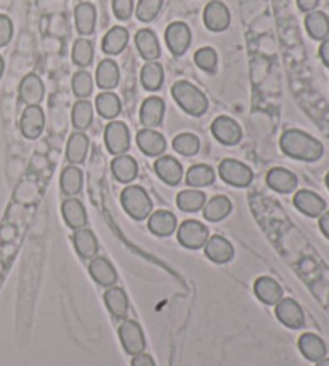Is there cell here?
I'll list each match as a JSON object with an SVG mask.
<instances>
[{
    "label": "cell",
    "mask_w": 329,
    "mask_h": 366,
    "mask_svg": "<svg viewBox=\"0 0 329 366\" xmlns=\"http://www.w3.org/2000/svg\"><path fill=\"white\" fill-rule=\"evenodd\" d=\"M280 148L286 156L305 163L318 161L325 153L320 140L299 131V129H289V131L283 132L280 138Z\"/></svg>",
    "instance_id": "cell-1"
},
{
    "label": "cell",
    "mask_w": 329,
    "mask_h": 366,
    "mask_svg": "<svg viewBox=\"0 0 329 366\" xmlns=\"http://www.w3.org/2000/svg\"><path fill=\"white\" fill-rule=\"evenodd\" d=\"M170 93H172L175 103L190 116H203L209 108L208 97L204 95V92L188 81L175 82L170 88Z\"/></svg>",
    "instance_id": "cell-2"
},
{
    "label": "cell",
    "mask_w": 329,
    "mask_h": 366,
    "mask_svg": "<svg viewBox=\"0 0 329 366\" xmlns=\"http://www.w3.org/2000/svg\"><path fill=\"white\" fill-rule=\"evenodd\" d=\"M121 204L133 220H145L152 212V201L143 187L131 185L121 193Z\"/></svg>",
    "instance_id": "cell-3"
},
{
    "label": "cell",
    "mask_w": 329,
    "mask_h": 366,
    "mask_svg": "<svg viewBox=\"0 0 329 366\" xmlns=\"http://www.w3.org/2000/svg\"><path fill=\"white\" fill-rule=\"evenodd\" d=\"M219 175L227 185L237 188L249 187L252 183V179H254L252 169L249 166H246L244 163L237 161V159H223L219 166Z\"/></svg>",
    "instance_id": "cell-4"
},
{
    "label": "cell",
    "mask_w": 329,
    "mask_h": 366,
    "mask_svg": "<svg viewBox=\"0 0 329 366\" xmlns=\"http://www.w3.org/2000/svg\"><path fill=\"white\" fill-rule=\"evenodd\" d=\"M117 334H119L122 349H124L128 355H138V353L145 352L146 338L138 321L127 320L126 318V320L121 323Z\"/></svg>",
    "instance_id": "cell-5"
},
{
    "label": "cell",
    "mask_w": 329,
    "mask_h": 366,
    "mask_svg": "<svg viewBox=\"0 0 329 366\" xmlns=\"http://www.w3.org/2000/svg\"><path fill=\"white\" fill-rule=\"evenodd\" d=\"M177 240L186 249H201L209 240V228L198 220H185L177 228Z\"/></svg>",
    "instance_id": "cell-6"
},
{
    "label": "cell",
    "mask_w": 329,
    "mask_h": 366,
    "mask_svg": "<svg viewBox=\"0 0 329 366\" xmlns=\"http://www.w3.org/2000/svg\"><path fill=\"white\" fill-rule=\"evenodd\" d=\"M104 145L111 155H126L131 148V132L124 122L113 121L104 129Z\"/></svg>",
    "instance_id": "cell-7"
},
{
    "label": "cell",
    "mask_w": 329,
    "mask_h": 366,
    "mask_svg": "<svg viewBox=\"0 0 329 366\" xmlns=\"http://www.w3.org/2000/svg\"><path fill=\"white\" fill-rule=\"evenodd\" d=\"M164 39H166V45L170 53L175 57H181L191 45V29L184 21L170 23L166 34H164Z\"/></svg>",
    "instance_id": "cell-8"
},
{
    "label": "cell",
    "mask_w": 329,
    "mask_h": 366,
    "mask_svg": "<svg viewBox=\"0 0 329 366\" xmlns=\"http://www.w3.org/2000/svg\"><path fill=\"white\" fill-rule=\"evenodd\" d=\"M203 20L209 31L223 33L230 26L232 13L227 5L220 2V0H210L203 11Z\"/></svg>",
    "instance_id": "cell-9"
},
{
    "label": "cell",
    "mask_w": 329,
    "mask_h": 366,
    "mask_svg": "<svg viewBox=\"0 0 329 366\" xmlns=\"http://www.w3.org/2000/svg\"><path fill=\"white\" fill-rule=\"evenodd\" d=\"M210 132L215 137L219 143L225 146L238 145L241 138H243V131H241L239 124L228 116L215 117L213 126H210Z\"/></svg>",
    "instance_id": "cell-10"
},
{
    "label": "cell",
    "mask_w": 329,
    "mask_h": 366,
    "mask_svg": "<svg viewBox=\"0 0 329 366\" xmlns=\"http://www.w3.org/2000/svg\"><path fill=\"white\" fill-rule=\"evenodd\" d=\"M275 315L281 324H285V326L289 329H299L305 324V314L302 307L299 305L297 300H294L291 297L281 299L280 302L275 305Z\"/></svg>",
    "instance_id": "cell-11"
},
{
    "label": "cell",
    "mask_w": 329,
    "mask_h": 366,
    "mask_svg": "<svg viewBox=\"0 0 329 366\" xmlns=\"http://www.w3.org/2000/svg\"><path fill=\"white\" fill-rule=\"evenodd\" d=\"M45 129V114L40 106H26L20 119V131L29 140H36Z\"/></svg>",
    "instance_id": "cell-12"
},
{
    "label": "cell",
    "mask_w": 329,
    "mask_h": 366,
    "mask_svg": "<svg viewBox=\"0 0 329 366\" xmlns=\"http://www.w3.org/2000/svg\"><path fill=\"white\" fill-rule=\"evenodd\" d=\"M137 146L143 155L150 158H160L166 153L167 143L164 135L155 129H142L137 134Z\"/></svg>",
    "instance_id": "cell-13"
},
{
    "label": "cell",
    "mask_w": 329,
    "mask_h": 366,
    "mask_svg": "<svg viewBox=\"0 0 329 366\" xmlns=\"http://www.w3.org/2000/svg\"><path fill=\"white\" fill-rule=\"evenodd\" d=\"M204 254L210 262L228 264L234 256V247L227 238L220 235L209 236L208 243L204 244Z\"/></svg>",
    "instance_id": "cell-14"
},
{
    "label": "cell",
    "mask_w": 329,
    "mask_h": 366,
    "mask_svg": "<svg viewBox=\"0 0 329 366\" xmlns=\"http://www.w3.org/2000/svg\"><path fill=\"white\" fill-rule=\"evenodd\" d=\"M166 114V105L160 97L146 98L140 108V122L145 129L160 127Z\"/></svg>",
    "instance_id": "cell-15"
},
{
    "label": "cell",
    "mask_w": 329,
    "mask_h": 366,
    "mask_svg": "<svg viewBox=\"0 0 329 366\" xmlns=\"http://www.w3.org/2000/svg\"><path fill=\"white\" fill-rule=\"evenodd\" d=\"M45 97V85L37 74H28L20 84V100L26 106H39Z\"/></svg>",
    "instance_id": "cell-16"
},
{
    "label": "cell",
    "mask_w": 329,
    "mask_h": 366,
    "mask_svg": "<svg viewBox=\"0 0 329 366\" xmlns=\"http://www.w3.org/2000/svg\"><path fill=\"white\" fill-rule=\"evenodd\" d=\"M155 172L164 183L170 187H177L184 177V167L174 156L162 155L156 159Z\"/></svg>",
    "instance_id": "cell-17"
},
{
    "label": "cell",
    "mask_w": 329,
    "mask_h": 366,
    "mask_svg": "<svg viewBox=\"0 0 329 366\" xmlns=\"http://www.w3.org/2000/svg\"><path fill=\"white\" fill-rule=\"evenodd\" d=\"M256 297L265 305H276L283 299V288L272 276H258L254 281Z\"/></svg>",
    "instance_id": "cell-18"
},
{
    "label": "cell",
    "mask_w": 329,
    "mask_h": 366,
    "mask_svg": "<svg viewBox=\"0 0 329 366\" xmlns=\"http://www.w3.org/2000/svg\"><path fill=\"white\" fill-rule=\"evenodd\" d=\"M294 206L307 217H320L326 211V201L310 190H301L294 194Z\"/></svg>",
    "instance_id": "cell-19"
},
{
    "label": "cell",
    "mask_w": 329,
    "mask_h": 366,
    "mask_svg": "<svg viewBox=\"0 0 329 366\" xmlns=\"http://www.w3.org/2000/svg\"><path fill=\"white\" fill-rule=\"evenodd\" d=\"M89 273L98 286L111 288L117 283V271L108 259L93 257L89 264Z\"/></svg>",
    "instance_id": "cell-20"
},
{
    "label": "cell",
    "mask_w": 329,
    "mask_h": 366,
    "mask_svg": "<svg viewBox=\"0 0 329 366\" xmlns=\"http://www.w3.org/2000/svg\"><path fill=\"white\" fill-rule=\"evenodd\" d=\"M61 214L64 222H66V225L71 230H74V232L76 230L85 228L87 220H89L84 204H82V201L76 198H68L63 201Z\"/></svg>",
    "instance_id": "cell-21"
},
{
    "label": "cell",
    "mask_w": 329,
    "mask_h": 366,
    "mask_svg": "<svg viewBox=\"0 0 329 366\" xmlns=\"http://www.w3.org/2000/svg\"><path fill=\"white\" fill-rule=\"evenodd\" d=\"M104 305L116 320H126L128 315V297L122 288L111 286L104 291Z\"/></svg>",
    "instance_id": "cell-22"
},
{
    "label": "cell",
    "mask_w": 329,
    "mask_h": 366,
    "mask_svg": "<svg viewBox=\"0 0 329 366\" xmlns=\"http://www.w3.org/2000/svg\"><path fill=\"white\" fill-rule=\"evenodd\" d=\"M267 185L272 188L273 191L287 194L296 191L297 188V177L292 174L291 170L285 167H273L268 170L267 174Z\"/></svg>",
    "instance_id": "cell-23"
},
{
    "label": "cell",
    "mask_w": 329,
    "mask_h": 366,
    "mask_svg": "<svg viewBox=\"0 0 329 366\" xmlns=\"http://www.w3.org/2000/svg\"><path fill=\"white\" fill-rule=\"evenodd\" d=\"M135 45L145 61H156L161 57V45L151 29H140L135 34Z\"/></svg>",
    "instance_id": "cell-24"
},
{
    "label": "cell",
    "mask_w": 329,
    "mask_h": 366,
    "mask_svg": "<svg viewBox=\"0 0 329 366\" xmlns=\"http://www.w3.org/2000/svg\"><path fill=\"white\" fill-rule=\"evenodd\" d=\"M148 228L152 235L166 238L177 230V217L170 211L151 212V216L148 217Z\"/></svg>",
    "instance_id": "cell-25"
},
{
    "label": "cell",
    "mask_w": 329,
    "mask_h": 366,
    "mask_svg": "<svg viewBox=\"0 0 329 366\" xmlns=\"http://www.w3.org/2000/svg\"><path fill=\"white\" fill-rule=\"evenodd\" d=\"M73 244L76 247V252H78L79 257L84 259V261H87V259L92 261L93 257H97L100 249L97 236L89 228L76 230L73 235Z\"/></svg>",
    "instance_id": "cell-26"
},
{
    "label": "cell",
    "mask_w": 329,
    "mask_h": 366,
    "mask_svg": "<svg viewBox=\"0 0 329 366\" xmlns=\"http://www.w3.org/2000/svg\"><path fill=\"white\" fill-rule=\"evenodd\" d=\"M76 29L80 35H92L97 26V8L90 2H80L74 10Z\"/></svg>",
    "instance_id": "cell-27"
},
{
    "label": "cell",
    "mask_w": 329,
    "mask_h": 366,
    "mask_svg": "<svg viewBox=\"0 0 329 366\" xmlns=\"http://www.w3.org/2000/svg\"><path fill=\"white\" fill-rule=\"evenodd\" d=\"M90 140L84 132H74L66 143V159L71 166H78L87 159Z\"/></svg>",
    "instance_id": "cell-28"
},
{
    "label": "cell",
    "mask_w": 329,
    "mask_h": 366,
    "mask_svg": "<svg viewBox=\"0 0 329 366\" xmlns=\"http://www.w3.org/2000/svg\"><path fill=\"white\" fill-rule=\"evenodd\" d=\"M95 79L100 88L113 92V88L117 87L121 79V71H119V66H117V63L114 60H109V58L100 61V64L97 66Z\"/></svg>",
    "instance_id": "cell-29"
},
{
    "label": "cell",
    "mask_w": 329,
    "mask_h": 366,
    "mask_svg": "<svg viewBox=\"0 0 329 366\" xmlns=\"http://www.w3.org/2000/svg\"><path fill=\"white\" fill-rule=\"evenodd\" d=\"M111 172H113L117 182L131 183L137 179L138 164L132 156L119 155L113 159V163H111Z\"/></svg>",
    "instance_id": "cell-30"
},
{
    "label": "cell",
    "mask_w": 329,
    "mask_h": 366,
    "mask_svg": "<svg viewBox=\"0 0 329 366\" xmlns=\"http://www.w3.org/2000/svg\"><path fill=\"white\" fill-rule=\"evenodd\" d=\"M299 350L302 355L310 360V362H320L321 358L326 357V346L320 336L313 333H304L299 338Z\"/></svg>",
    "instance_id": "cell-31"
},
{
    "label": "cell",
    "mask_w": 329,
    "mask_h": 366,
    "mask_svg": "<svg viewBox=\"0 0 329 366\" xmlns=\"http://www.w3.org/2000/svg\"><path fill=\"white\" fill-rule=\"evenodd\" d=\"M128 44V31L122 26H114L113 29L104 34L102 50L107 55H119Z\"/></svg>",
    "instance_id": "cell-32"
},
{
    "label": "cell",
    "mask_w": 329,
    "mask_h": 366,
    "mask_svg": "<svg viewBox=\"0 0 329 366\" xmlns=\"http://www.w3.org/2000/svg\"><path fill=\"white\" fill-rule=\"evenodd\" d=\"M140 82L145 90L157 92L164 84V68L157 61H146L140 73Z\"/></svg>",
    "instance_id": "cell-33"
},
{
    "label": "cell",
    "mask_w": 329,
    "mask_h": 366,
    "mask_svg": "<svg viewBox=\"0 0 329 366\" xmlns=\"http://www.w3.org/2000/svg\"><path fill=\"white\" fill-rule=\"evenodd\" d=\"M232 209H233L232 201L227 196H223V194H219V196H214L210 199L209 203H205V206L203 208V214L208 222H220L223 218L230 216Z\"/></svg>",
    "instance_id": "cell-34"
},
{
    "label": "cell",
    "mask_w": 329,
    "mask_h": 366,
    "mask_svg": "<svg viewBox=\"0 0 329 366\" xmlns=\"http://www.w3.org/2000/svg\"><path fill=\"white\" fill-rule=\"evenodd\" d=\"M60 187L63 194L74 198L82 191L84 187V174L78 166H68L63 169L60 177Z\"/></svg>",
    "instance_id": "cell-35"
},
{
    "label": "cell",
    "mask_w": 329,
    "mask_h": 366,
    "mask_svg": "<svg viewBox=\"0 0 329 366\" xmlns=\"http://www.w3.org/2000/svg\"><path fill=\"white\" fill-rule=\"evenodd\" d=\"M305 29L311 39L325 40L329 37V18L323 11H310L305 16Z\"/></svg>",
    "instance_id": "cell-36"
},
{
    "label": "cell",
    "mask_w": 329,
    "mask_h": 366,
    "mask_svg": "<svg viewBox=\"0 0 329 366\" xmlns=\"http://www.w3.org/2000/svg\"><path fill=\"white\" fill-rule=\"evenodd\" d=\"M95 106H97V111L100 116L104 117V119H111V121H113L114 117L119 116L122 111L121 98L117 97L114 92H109V90H104L100 93L95 100Z\"/></svg>",
    "instance_id": "cell-37"
},
{
    "label": "cell",
    "mask_w": 329,
    "mask_h": 366,
    "mask_svg": "<svg viewBox=\"0 0 329 366\" xmlns=\"http://www.w3.org/2000/svg\"><path fill=\"white\" fill-rule=\"evenodd\" d=\"M215 182V170L208 164H195L186 172V185L193 188H204Z\"/></svg>",
    "instance_id": "cell-38"
},
{
    "label": "cell",
    "mask_w": 329,
    "mask_h": 366,
    "mask_svg": "<svg viewBox=\"0 0 329 366\" xmlns=\"http://www.w3.org/2000/svg\"><path fill=\"white\" fill-rule=\"evenodd\" d=\"M177 206L184 212H198L205 206V193L198 188H190L177 194Z\"/></svg>",
    "instance_id": "cell-39"
},
{
    "label": "cell",
    "mask_w": 329,
    "mask_h": 366,
    "mask_svg": "<svg viewBox=\"0 0 329 366\" xmlns=\"http://www.w3.org/2000/svg\"><path fill=\"white\" fill-rule=\"evenodd\" d=\"M71 121L74 129H78L79 132L87 131V129L92 126L93 121V108L90 102H87V100H79V102H76L71 111Z\"/></svg>",
    "instance_id": "cell-40"
},
{
    "label": "cell",
    "mask_w": 329,
    "mask_h": 366,
    "mask_svg": "<svg viewBox=\"0 0 329 366\" xmlns=\"http://www.w3.org/2000/svg\"><path fill=\"white\" fill-rule=\"evenodd\" d=\"M73 63L78 64L80 68L90 66L93 61V45L89 39L80 37L74 42L73 52H71Z\"/></svg>",
    "instance_id": "cell-41"
},
{
    "label": "cell",
    "mask_w": 329,
    "mask_h": 366,
    "mask_svg": "<svg viewBox=\"0 0 329 366\" xmlns=\"http://www.w3.org/2000/svg\"><path fill=\"white\" fill-rule=\"evenodd\" d=\"M174 150L181 156H195L201 148V141L195 134H180L172 141Z\"/></svg>",
    "instance_id": "cell-42"
},
{
    "label": "cell",
    "mask_w": 329,
    "mask_h": 366,
    "mask_svg": "<svg viewBox=\"0 0 329 366\" xmlns=\"http://www.w3.org/2000/svg\"><path fill=\"white\" fill-rule=\"evenodd\" d=\"M164 0H138L135 7V15L142 23H151L160 15Z\"/></svg>",
    "instance_id": "cell-43"
},
{
    "label": "cell",
    "mask_w": 329,
    "mask_h": 366,
    "mask_svg": "<svg viewBox=\"0 0 329 366\" xmlns=\"http://www.w3.org/2000/svg\"><path fill=\"white\" fill-rule=\"evenodd\" d=\"M71 87L76 97L80 100H85L87 97H90V93L93 90L92 76L87 73V71H78V73L73 76Z\"/></svg>",
    "instance_id": "cell-44"
},
{
    "label": "cell",
    "mask_w": 329,
    "mask_h": 366,
    "mask_svg": "<svg viewBox=\"0 0 329 366\" xmlns=\"http://www.w3.org/2000/svg\"><path fill=\"white\" fill-rule=\"evenodd\" d=\"M217 61H219V57L213 47H203L195 53L196 66L209 74H214L217 71Z\"/></svg>",
    "instance_id": "cell-45"
},
{
    "label": "cell",
    "mask_w": 329,
    "mask_h": 366,
    "mask_svg": "<svg viewBox=\"0 0 329 366\" xmlns=\"http://www.w3.org/2000/svg\"><path fill=\"white\" fill-rule=\"evenodd\" d=\"M113 11L117 20L127 21L133 13V0H113Z\"/></svg>",
    "instance_id": "cell-46"
},
{
    "label": "cell",
    "mask_w": 329,
    "mask_h": 366,
    "mask_svg": "<svg viewBox=\"0 0 329 366\" xmlns=\"http://www.w3.org/2000/svg\"><path fill=\"white\" fill-rule=\"evenodd\" d=\"M13 37V23L7 15H0V49L10 44Z\"/></svg>",
    "instance_id": "cell-47"
},
{
    "label": "cell",
    "mask_w": 329,
    "mask_h": 366,
    "mask_svg": "<svg viewBox=\"0 0 329 366\" xmlns=\"http://www.w3.org/2000/svg\"><path fill=\"white\" fill-rule=\"evenodd\" d=\"M132 366H156V363L151 355L142 352V353H138V355H133Z\"/></svg>",
    "instance_id": "cell-48"
},
{
    "label": "cell",
    "mask_w": 329,
    "mask_h": 366,
    "mask_svg": "<svg viewBox=\"0 0 329 366\" xmlns=\"http://www.w3.org/2000/svg\"><path fill=\"white\" fill-rule=\"evenodd\" d=\"M320 0H297V5L299 8H301V11H307V13H310V11H313L316 7H318Z\"/></svg>",
    "instance_id": "cell-49"
},
{
    "label": "cell",
    "mask_w": 329,
    "mask_h": 366,
    "mask_svg": "<svg viewBox=\"0 0 329 366\" xmlns=\"http://www.w3.org/2000/svg\"><path fill=\"white\" fill-rule=\"evenodd\" d=\"M320 58L325 63V66L329 68V37L323 40L320 45Z\"/></svg>",
    "instance_id": "cell-50"
},
{
    "label": "cell",
    "mask_w": 329,
    "mask_h": 366,
    "mask_svg": "<svg viewBox=\"0 0 329 366\" xmlns=\"http://www.w3.org/2000/svg\"><path fill=\"white\" fill-rule=\"evenodd\" d=\"M320 230H321V233L329 240V211L323 212V214L320 216Z\"/></svg>",
    "instance_id": "cell-51"
},
{
    "label": "cell",
    "mask_w": 329,
    "mask_h": 366,
    "mask_svg": "<svg viewBox=\"0 0 329 366\" xmlns=\"http://www.w3.org/2000/svg\"><path fill=\"white\" fill-rule=\"evenodd\" d=\"M4 71H5V61H4V58L0 57V79H2V76H4Z\"/></svg>",
    "instance_id": "cell-52"
},
{
    "label": "cell",
    "mask_w": 329,
    "mask_h": 366,
    "mask_svg": "<svg viewBox=\"0 0 329 366\" xmlns=\"http://www.w3.org/2000/svg\"><path fill=\"white\" fill-rule=\"evenodd\" d=\"M316 366H329V358H321L320 362H316Z\"/></svg>",
    "instance_id": "cell-53"
},
{
    "label": "cell",
    "mask_w": 329,
    "mask_h": 366,
    "mask_svg": "<svg viewBox=\"0 0 329 366\" xmlns=\"http://www.w3.org/2000/svg\"><path fill=\"white\" fill-rule=\"evenodd\" d=\"M326 187H328V190H329V172L326 175Z\"/></svg>",
    "instance_id": "cell-54"
}]
</instances>
